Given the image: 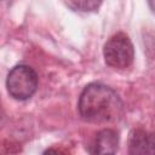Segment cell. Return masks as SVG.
<instances>
[{"label": "cell", "mask_w": 155, "mask_h": 155, "mask_svg": "<svg viewBox=\"0 0 155 155\" xmlns=\"http://www.w3.org/2000/svg\"><path fill=\"white\" fill-rule=\"evenodd\" d=\"M119 144V136L114 130H102L97 133L93 149L91 153L93 154H115L117 150Z\"/></svg>", "instance_id": "5b68a950"}, {"label": "cell", "mask_w": 155, "mask_h": 155, "mask_svg": "<svg viewBox=\"0 0 155 155\" xmlns=\"http://www.w3.org/2000/svg\"><path fill=\"white\" fill-rule=\"evenodd\" d=\"M128 153L132 155H154L155 154V132L134 130L130 134Z\"/></svg>", "instance_id": "277c9868"}, {"label": "cell", "mask_w": 155, "mask_h": 155, "mask_svg": "<svg viewBox=\"0 0 155 155\" xmlns=\"http://www.w3.org/2000/svg\"><path fill=\"white\" fill-rule=\"evenodd\" d=\"M105 63L115 69L128 68L134 59V48L130 38L124 33L113 35L104 45Z\"/></svg>", "instance_id": "3957f363"}, {"label": "cell", "mask_w": 155, "mask_h": 155, "mask_svg": "<svg viewBox=\"0 0 155 155\" xmlns=\"http://www.w3.org/2000/svg\"><path fill=\"white\" fill-rule=\"evenodd\" d=\"M148 4H149V7L151 8V11L155 13V0H148Z\"/></svg>", "instance_id": "52a82bcc"}, {"label": "cell", "mask_w": 155, "mask_h": 155, "mask_svg": "<svg viewBox=\"0 0 155 155\" xmlns=\"http://www.w3.org/2000/svg\"><path fill=\"white\" fill-rule=\"evenodd\" d=\"M80 116L88 122L105 124L120 119L122 102L119 94L109 86L93 82L87 85L79 98Z\"/></svg>", "instance_id": "6da1fadb"}, {"label": "cell", "mask_w": 155, "mask_h": 155, "mask_svg": "<svg viewBox=\"0 0 155 155\" xmlns=\"http://www.w3.org/2000/svg\"><path fill=\"white\" fill-rule=\"evenodd\" d=\"M6 87L11 97L18 101L30 98L38 88V75L28 65L13 67L6 79Z\"/></svg>", "instance_id": "7a4b0ae2"}, {"label": "cell", "mask_w": 155, "mask_h": 155, "mask_svg": "<svg viewBox=\"0 0 155 155\" xmlns=\"http://www.w3.org/2000/svg\"><path fill=\"white\" fill-rule=\"evenodd\" d=\"M73 5L84 12H91L96 11L103 2V0H71Z\"/></svg>", "instance_id": "8992f818"}]
</instances>
